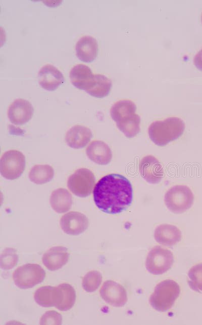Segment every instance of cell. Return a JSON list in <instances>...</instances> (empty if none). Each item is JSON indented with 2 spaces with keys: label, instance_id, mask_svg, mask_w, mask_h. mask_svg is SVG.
<instances>
[{
  "label": "cell",
  "instance_id": "6da1fadb",
  "mask_svg": "<svg viewBox=\"0 0 202 325\" xmlns=\"http://www.w3.org/2000/svg\"><path fill=\"white\" fill-rule=\"evenodd\" d=\"M96 206L109 214H117L126 210L133 200V188L130 181L118 174L102 177L93 191Z\"/></svg>",
  "mask_w": 202,
  "mask_h": 325
},
{
  "label": "cell",
  "instance_id": "7a4b0ae2",
  "mask_svg": "<svg viewBox=\"0 0 202 325\" xmlns=\"http://www.w3.org/2000/svg\"><path fill=\"white\" fill-rule=\"evenodd\" d=\"M136 112V105L129 100H120L111 109L112 118L120 130L128 137L136 136L140 130V117Z\"/></svg>",
  "mask_w": 202,
  "mask_h": 325
},
{
  "label": "cell",
  "instance_id": "3957f363",
  "mask_svg": "<svg viewBox=\"0 0 202 325\" xmlns=\"http://www.w3.org/2000/svg\"><path fill=\"white\" fill-rule=\"evenodd\" d=\"M180 294L177 282L166 279L159 282L149 298L152 307L158 311L164 312L170 310Z\"/></svg>",
  "mask_w": 202,
  "mask_h": 325
},
{
  "label": "cell",
  "instance_id": "277c9868",
  "mask_svg": "<svg viewBox=\"0 0 202 325\" xmlns=\"http://www.w3.org/2000/svg\"><path fill=\"white\" fill-rule=\"evenodd\" d=\"M194 196L190 189L185 185H176L165 193L164 202L172 213L181 214L189 210L193 204Z\"/></svg>",
  "mask_w": 202,
  "mask_h": 325
},
{
  "label": "cell",
  "instance_id": "5b68a950",
  "mask_svg": "<svg viewBox=\"0 0 202 325\" xmlns=\"http://www.w3.org/2000/svg\"><path fill=\"white\" fill-rule=\"evenodd\" d=\"M45 272L38 264L28 263L18 267L13 272L15 285L21 289H28L43 281Z\"/></svg>",
  "mask_w": 202,
  "mask_h": 325
},
{
  "label": "cell",
  "instance_id": "8992f818",
  "mask_svg": "<svg viewBox=\"0 0 202 325\" xmlns=\"http://www.w3.org/2000/svg\"><path fill=\"white\" fill-rule=\"evenodd\" d=\"M174 256L169 250L161 246L153 247L148 252L145 261L147 270L154 275H161L173 265Z\"/></svg>",
  "mask_w": 202,
  "mask_h": 325
},
{
  "label": "cell",
  "instance_id": "52a82bcc",
  "mask_svg": "<svg viewBox=\"0 0 202 325\" xmlns=\"http://www.w3.org/2000/svg\"><path fill=\"white\" fill-rule=\"evenodd\" d=\"M26 166L24 155L20 151L10 150L5 152L0 160V172L8 180H15L23 174Z\"/></svg>",
  "mask_w": 202,
  "mask_h": 325
},
{
  "label": "cell",
  "instance_id": "ba28073f",
  "mask_svg": "<svg viewBox=\"0 0 202 325\" xmlns=\"http://www.w3.org/2000/svg\"><path fill=\"white\" fill-rule=\"evenodd\" d=\"M95 181L94 175L90 170L81 168L70 176L67 186L74 195L85 197L91 193Z\"/></svg>",
  "mask_w": 202,
  "mask_h": 325
},
{
  "label": "cell",
  "instance_id": "9c48e42d",
  "mask_svg": "<svg viewBox=\"0 0 202 325\" xmlns=\"http://www.w3.org/2000/svg\"><path fill=\"white\" fill-rule=\"evenodd\" d=\"M99 294L106 303L114 307H122L127 302L125 289L120 283L111 280L104 282L99 290Z\"/></svg>",
  "mask_w": 202,
  "mask_h": 325
},
{
  "label": "cell",
  "instance_id": "30bf717a",
  "mask_svg": "<svg viewBox=\"0 0 202 325\" xmlns=\"http://www.w3.org/2000/svg\"><path fill=\"white\" fill-rule=\"evenodd\" d=\"M61 229L65 233L78 235L87 230L89 225L88 218L79 212L72 211L62 216L60 220Z\"/></svg>",
  "mask_w": 202,
  "mask_h": 325
},
{
  "label": "cell",
  "instance_id": "8fae6325",
  "mask_svg": "<svg viewBox=\"0 0 202 325\" xmlns=\"http://www.w3.org/2000/svg\"><path fill=\"white\" fill-rule=\"evenodd\" d=\"M70 78L74 86L87 93L96 84V74H93L88 66L82 64H77L71 69Z\"/></svg>",
  "mask_w": 202,
  "mask_h": 325
},
{
  "label": "cell",
  "instance_id": "7c38bea8",
  "mask_svg": "<svg viewBox=\"0 0 202 325\" xmlns=\"http://www.w3.org/2000/svg\"><path fill=\"white\" fill-rule=\"evenodd\" d=\"M33 113V107L28 101L17 99L10 105L8 110V116L12 124L22 125L31 119Z\"/></svg>",
  "mask_w": 202,
  "mask_h": 325
},
{
  "label": "cell",
  "instance_id": "4fadbf2b",
  "mask_svg": "<svg viewBox=\"0 0 202 325\" xmlns=\"http://www.w3.org/2000/svg\"><path fill=\"white\" fill-rule=\"evenodd\" d=\"M63 298V291L59 286L41 287L34 294L35 302L43 307H56L61 303Z\"/></svg>",
  "mask_w": 202,
  "mask_h": 325
},
{
  "label": "cell",
  "instance_id": "5bb4252c",
  "mask_svg": "<svg viewBox=\"0 0 202 325\" xmlns=\"http://www.w3.org/2000/svg\"><path fill=\"white\" fill-rule=\"evenodd\" d=\"M39 85L44 90L53 91L64 82L62 73L51 64L42 66L38 74Z\"/></svg>",
  "mask_w": 202,
  "mask_h": 325
},
{
  "label": "cell",
  "instance_id": "9a60e30c",
  "mask_svg": "<svg viewBox=\"0 0 202 325\" xmlns=\"http://www.w3.org/2000/svg\"><path fill=\"white\" fill-rule=\"evenodd\" d=\"M69 253L66 247L55 246L50 248L43 255L42 261L46 268L50 271L58 270L68 261Z\"/></svg>",
  "mask_w": 202,
  "mask_h": 325
},
{
  "label": "cell",
  "instance_id": "2e32d148",
  "mask_svg": "<svg viewBox=\"0 0 202 325\" xmlns=\"http://www.w3.org/2000/svg\"><path fill=\"white\" fill-rule=\"evenodd\" d=\"M92 136L90 129L82 125H75L66 133L67 144L74 149L84 148L90 142Z\"/></svg>",
  "mask_w": 202,
  "mask_h": 325
},
{
  "label": "cell",
  "instance_id": "e0dca14e",
  "mask_svg": "<svg viewBox=\"0 0 202 325\" xmlns=\"http://www.w3.org/2000/svg\"><path fill=\"white\" fill-rule=\"evenodd\" d=\"M140 171L142 177L152 184L160 182L164 175L160 163L155 157L150 155L144 157L141 160Z\"/></svg>",
  "mask_w": 202,
  "mask_h": 325
},
{
  "label": "cell",
  "instance_id": "ac0fdd59",
  "mask_svg": "<svg viewBox=\"0 0 202 325\" xmlns=\"http://www.w3.org/2000/svg\"><path fill=\"white\" fill-rule=\"evenodd\" d=\"M180 230L176 226L163 224L159 225L155 230L154 238L160 244L165 246H173L181 239Z\"/></svg>",
  "mask_w": 202,
  "mask_h": 325
},
{
  "label": "cell",
  "instance_id": "d6986e66",
  "mask_svg": "<svg viewBox=\"0 0 202 325\" xmlns=\"http://www.w3.org/2000/svg\"><path fill=\"white\" fill-rule=\"evenodd\" d=\"M75 51L76 56L80 60L86 63L91 62L97 55V42L91 36H83L77 42Z\"/></svg>",
  "mask_w": 202,
  "mask_h": 325
},
{
  "label": "cell",
  "instance_id": "ffe728a7",
  "mask_svg": "<svg viewBox=\"0 0 202 325\" xmlns=\"http://www.w3.org/2000/svg\"><path fill=\"white\" fill-rule=\"evenodd\" d=\"M86 153L89 159L100 165L109 164L112 158L110 148L102 141L91 142L86 148Z\"/></svg>",
  "mask_w": 202,
  "mask_h": 325
},
{
  "label": "cell",
  "instance_id": "44dd1931",
  "mask_svg": "<svg viewBox=\"0 0 202 325\" xmlns=\"http://www.w3.org/2000/svg\"><path fill=\"white\" fill-rule=\"evenodd\" d=\"M49 201L52 209L56 212L63 213L71 209L72 197L66 189L60 188L52 192Z\"/></svg>",
  "mask_w": 202,
  "mask_h": 325
},
{
  "label": "cell",
  "instance_id": "7402d4cb",
  "mask_svg": "<svg viewBox=\"0 0 202 325\" xmlns=\"http://www.w3.org/2000/svg\"><path fill=\"white\" fill-rule=\"evenodd\" d=\"M55 171L48 165H36L30 171L29 178L36 184H43L50 182L54 178Z\"/></svg>",
  "mask_w": 202,
  "mask_h": 325
},
{
  "label": "cell",
  "instance_id": "603a6c76",
  "mask_svg": "<svg viewBox=\"0 0 202 325\" xmlns=\"http://www.w3.org/2000/svg\"><path fill=\"white\" fill-rule=\"evenodd\" d=\"M59 286L62 290L63 298L61 303L56 308L60 311H68L72 308L75 303L76 292L69 283H63Z\"/></svg>",
  "mask_w": 202,
  "mask_h": 325
},
{
  "label": "cell",
  "instance_id": "cb8c5ba5",
  "mask_svg": "<svg viewBox=\"0 0 202 325\" xmlns=\"http://www.w3.org/2000/svg\"><path fill=\"white\" fill-rule=\"evenodd\" d=\"M96 82L93 88L88 93V94L96 98H103L109 95L112 87L111 80L106 76L96 74Z\"/></svg>",
  "mask_w": 202,
  "mask_h": 325
},
{
  "label": "cell",
  "instance_id": "d4e9b609",
  "mask_svg": "<svg viewBox=\"0 0 202 325\" xmlns=\"http://www.w3.org/2000/svg\"><path fill=\"white\" fill-rule=\"evenodd\" d=\"M102 279L103 276L99 271L97 270L90 271L82 278V288L86 292H94L100 286Z\"/></svg>",
  "mask_w": 202,
  "mask_h": 325
},
{
  "label": "cell",
  "instance_id": "484cf974",
  "mask_svg": "<svg viewBox=\"0 0 202 325\" xmlns=\"http://www.w3.org/2000/svg\"><path fill=\"white\" fill-rule=\"evenodd\" d=\"M187 282L194 291L202 292V263L197 264L189 270Z\"/></svg>",
  "mask_w": 202,
  "mask_h": 325
},
{
  "label": "cell",
  "instance_id": "4316f807",
  "mask_svg": "<svg viewBox=\"0 0 202 325\" xmlns=\"http://www.w3.org/2000/svg\"><path fill=\"white\" fill-rule=\"evenodd\" d=\"M18 262V255L16 249L12 248L5 249L0 257V267L3 270L13 268Z\"/></svg>",
  "mask_w": 202,
  "mask_h": 325
},
{
  "label": "cell",
  "instance_id": "83f0119b",
  "mask_svg": "<svg viewBox=\"0 0 202 325\" xmlns=\"http://www.w3.org/2000/svg\"><path fill=\"white\" fill-rule=\"evenodd\" d=\"M40 324H61L62 315L54 310L46 311L40 318Z\"/></svg>",
  "mask_w": 202,
  "mask_h": 325
},
{
  "label": "cell",
  "instance_id": "f1b7e54d",
  "mask_svg": "<svg viewBox=\"0 0 202 325\" xmlns=\"http://www.w3.org/2000/svg\"><path fill=\"white\" fill-rule=\"evenodd\" d=\"M193 62L195 67L202 71V49L194 56Z\"/></svg>",
  "mask_w": 202,
  "mask_h": 325
},
{
  "label": "cell",
  "instance_id": "f546056e",
  "mask_svg": "<svg viewBox=\"0 0 202 325\" xmlns=\"http://www.w3.org/2000/svg\"><path fill=\"white\" fill-rule=\"evenodd\" d=\"M201 22H202V15H201Z\"/></svg>",
  "mask_w": 202,
  "mask_h": 325
}]
</instances>
